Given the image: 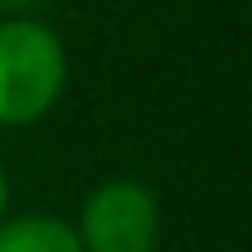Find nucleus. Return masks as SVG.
<instances>
[{
	"label": "nucleus",
	"mask_w": 252,
	"mask_h": 252,
	"mask_svg": "<svg viewBox=\"0 0 252 252\" xmlns=\"http://www.w3.org/2000/svg\"><path fill=\"white\" fill-rule=\"evenodd\" d=\"M66 44L62 35L31 18H0V128L40 124L66 93Z\"/></svg>",
	"instance_id": "f257e3e1"
},
{
	"label": "nucleus",
	"mask_w": 252,
	"mask_h": 252,
	"mask_svg": "<svg viewBox=\"0 0 252 252\" xmlns=\"http://www.w3.org/2000/svg\"><path fill=\"white\" fill-rule=\"evenodd\" d=\"M75 239L84 252H155L159 248V199L133 177H111L89 190Z\"/></svg>",
	"instance_id": "f03ea898"
},
{
	"label": "nucleus",
	"mask_w": 252,
	"mask_h": 252,
	"mask_svg": "<svg viewBox=\"0 0 252 252\" xmlns=\"http://www.w3.org/2000/svg\"><path fill=\"white\" fill-rule=\"evenodd\" d=\"M0 252H84L75 226L58 213L0 217Z\"/></svg>",
	"instance_id": "7ed1b4c3"
},
{
	"label": "nucleus",
	"mask_w": 252,
	"mask_h": 252,
	"mask_svg": "<svg viewBox=\"0 0 252 252\" xmlns=\"http://www.w3.org/2000/svg\"><path fill=\"white\" fill-rule=\"evenodd\" d=\"M40 0H0V13L4 18H18V13H27V9H35Z\"/></svg>",
	"instance_id": "20e7f679"
},
{
	"label": "nucleus",
	"mask_w": 252,
	"mask_h": 252,
	"mask_svg": "<svg viewBox=\"0 0 252 252\" xmlns=\"http://www.w3.org/2000/svg\"><path fill=\"white\" fill-rule=\"evenodd\" d=\"M0 217H9V173L0 164Z\"/></svg>",
	"instance_id": "39448f33"
}]
</instances>
